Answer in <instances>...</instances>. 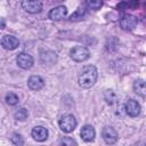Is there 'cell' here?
<instances>
[{"mask_svg":"<svg viewBox=\"0 0 146 146\" xmlns=\"http://www.w3.org/2000/svg\"><path fill=\"white\" fill-rule=\"evenodd\" d=\"M27 86H29L30 89L38 91V90H40V89H42L44 87V81L39 75H32L27 80Z\"/></svg>","mask_w":146,"mask_h":146,"instance_id":"13","label":"cell"},{"mask_svg":"<svg viewBox=\"0 0 146 146\" xmlns=\"http://www.w3.org/2000/svg\"><path fill=\"white\" fill-rule=\"evenodd\" d=\"M1 46L7 50H14V49L18 48L19 41H18V39L16 36L6 34V35H3L1 38Z\"/></svg>","mask_w":146,"mask_h":146,"instance_id":"8","label":"cell"},{"mask_svg":"<svg viewBox=\"0 0 146 146\" xmlns=\"http://www.w3.org/2000/svg\"><path fill=\"white\" fill-rule=\"evenodd\" d=\"M70 56L74 62H84L90 57L89 50L83 46H75L70 50Z\"/></svg>","mask_w":146,"mask_h":146,"instance_id":"3","label":"cell"},{"mask_svg":"<svg viewBox=\"0 0 146 146\" xmlns=\"http://www.w3.org/2000/svg\"><path fill=\"white\" fill-rule=\"evenodd\" d=\"M58 125L63 132L70 133L76 127V120L72 114H65V115L60 116V119L58 121Z\"/></svg>","mask_w":146,"mask_h":146,"instance_id":"2","label":"cell"},{"mask_svg":"<svg viewBox=\"0 0 146 146\" xmlns=\"http://www.w3.org/2000/svg\"><path fill=\"white\" fill-rule=\"evenodd\" d=\"M31 135H32L34 140H36V141H44L48 138L49 132H48L47 128H44L42 125H36V127H34L32 129Z\"/></svg>","mask_w":146,"mask_h":146,"instance_id":"10","label":"cell"},{"mask_svg":"<svg viewBox=\"0 0 146 146\" xmlns=\"http://www.w3.org/2000/svg\"><path fill=\"white\" fill-rule=\"evenodd\" d=\"M138 24V18L133 15H123L120 19V26L123 31H132Z\"/></svg>","mask_w":146,"mask_h":146,"instance_id":"4","label":"cell"},{"mask_svg":"<svg viewBox=\"0 0 146 146\" xmlns=\"http://www.w3.org/2000/svg\"><path fill=\"white\" fill-rule=\"evenodd\" d=\"M22 8L30 14H38L42 10V2L40 0H22Z\"/></svg>","mask_w":146,"mask_h":146,"instance_id":"5","label":"cell"},{"mask_svg":"<svg viewBox=\"0 0 146 146\" xmlns=\"http://www.w3.org/2000/svg\"><path fill=\"white\" fill-rule=\"evenodd\" d=\"M67 15V9L65 6H58V7H55L52 8L50 11H49V18L51 21H60L63 18H65Z\"/></svg>","mask_w":146,"mask_h":146,"instance_id":"11","label":"cell"},{"mask_svg":"<svg viewBox=\"0 0 146 146\" xmlns=\"http://www.w3.org/2000/svg\"><path fill=\"white\" fill-rule=\"evenodd\" d=\"M140 111H141V107H140V104L135 100V99H129L127 103H125V112L129 116L131 117H136L140 114Z\"/></svg>","mask_w":146,"mask_h":146,"instance_id":"9","label":"cell"},{"mask_svg":"<svg viewBox=\"0 0 146 146\" xmlns=\"http://www.w3.org/2000/svg\"><path fill=\"white\" fill-rule=\"evenodd\" d=\"M6 102H7V104L14 106V105H17V104H18L19 99H18V96H17L16 94H14V92H8V94L6 95Z\"/></svg>","mask_w":146,"mask_h":146,"instance_id":"20","label":"cell"},{"mask_svg":"<svg viewBox=\"0 0 146 146\" xmlns=\"http://www.w3.org/2000/svg\"><path fill=\"white\" fill-rule=\"evenodd\" d=\"M104 97H105L106 103L110 104V105L114 104L115 100H116V95H115V92L113 90H106L105 94H104Z\"/></svg>","mask_w":146,"mask_h":146,"instance_id":"19","label":"cell"},{"mask_svg":"<svg viewBox=\"0 0 146 146\" xmlns=\"http://www.w3.org/2000/svg\"><path fill=\"white\" fill-rule=\"evenodd\" d=\"M86 8L84 7H79L71 16H70V21L71 22H78V21H81L83 19V17L86 16Z\"/></svg>","mask_w":146,"mask_h":146,"instance_id":"16","label":"cell"},{"mask_svg":"<svg viewBox=\"0 0 146 146\" xmlns=\"http://www.w3.org/2000/svg\"><path fill=\"white\" fill-rule=\"evenodd\" d=\"M102 136H103L104 141L106 144H108V145L115 144L117 141V138H119L116 130L114 128H112V127H105V128H103Z\"/></svg>","mask_w":146,"mask_h":146,"instance_id":"7","label":"cell"},{"mask_svg":"<svg viewBox=\"0 0 146 146\" xmlns=\"http://www.w3.org/2000/svg\"><path fill=\"white\" fill-rule=\"evenodd\" d=\"M86 5L88 8L97 10L103 6V0H86Z\"/></svg>","mask_w":146,"mask_h":146,"instance_id":"21","label":"cell"},{"mask_svg":"<svg viewBox=\"0 0 146 146\" xmlns=\"http://www.w3.org/2000/svg\"><path fill=\"white\" fill-rule=\"evenodd\" d=\"M10 139H11L13 144H15V145H23V144H24L23 137H22L21 135H18V133H14Z\"/></svg>","mask_w":146,"mask_h":146,"instance_id":"22","label":"cell"},{"mask_svg":"<svg viewBox=\"0 0 146 146\" xmlns=\"http://www.w3.org/2000/svg\"><path fill=\"white\" fill-rule=\"evenodd\" d=\"M97 78H98L97 68L94 65H87L80 72L79 78H78V83L81 88L88 89V88H91L96 83Z\"/></svg>","mask_w":146,"mask_h":146,"instance_id":"1","label":"cell"},{"mask_svg":"<svg viewBox=\"0 0 146 146\" xmlns=\"http://www.w3.org/2000/svg\"><path fill=\"white\" fill-rule=\"evenodd\" d=\"M133 90L137 95H139L140 97H145L146 96V87H145V81L143 79H138L133 82Z\"/></svg>","mask_w":146,"mask_h":146,"instance_id":"15","label":"cell"},{"mask_svg":"<svg viewBox=\"0 0 146 146\" xmlns=\"http://www.w3.org/2000/svg\"><path fill=\"white\" fill-rule=\"evenodd\" d=\"M117 46H119V40H117L116 38H114V36L110 38V39L107 40V42H106V49L110 50V51L116 50V49H117Z\"/></svg>","mask_w":146,"mask_h":146,"instance_id":"18","label":"cell"},{"mask_svg":"<svg viewBox=\"0 0 146 146\" xmlns=\"http://www.w3.org/2000/svg\"><path fill=\"white\" fill-rule=\"evenodd\" d=\"M16 63H17V65L21 68L29 70V68H31L33 66L34 60H33V57L30 54H27V52H21L16 57Z\"/></svg>","mask_w":146,"mask_h":146,"instance_id":"6","label":"cell"},{"mask_svg":"<svg viewBox=\"0 0 146 146\" xmlns=\"http://www.w3.org/2000/svg\"><path fill=\"white\" fill-rule=\"evenodd\" d=\"M14 116H15V119L18 120V121H24V120L27 119V116H29V112H27L26 108L21 107V108H18V110L15 111Z\"/></svg>","mask_w":146,"mask_h":146,"instance_id":"17","label":"cell"},{"mask_svg":"<svg viewBox=\"0 0 146 146\" xmlns=\"http://www.w3.org/2000/svg\"><path fill=\"white\" fill-rule=\"evenodd\" d=\"M80 135H81V138L87 141V143H90L95 139L96 137V131H95V128L92 125H89V124H86L84 127H82L81 131H80Z\"/></svg>","mask_w":146,"mask_h":146,"instance_id":"12","label":"cell"},{"mask_svg":"<svg viewBox=\"0 0 146 146\" xmlns=\"http://www.w3.org/2000/svg\"><path fill=\"white\" fill-rule=\"evenodd\" d=\"M40 59H41V63L44 65H52L57 62V55L51 50L41 51Z\"/></svg>","mask_w":146,"mask_h":146,"instance_id":"14","label":"cell"},{"mask_svg":"<svg viewBox=\"0 0 146 146\" xmlns=\"http://www.w3.org/2000/svg\"><path fill=\"white\" fill-rule=\"evenodd\" d=\"M59 143H60L62 145H76V141H75L74 139L70 138V137H64V138H62Z\"/></svg>","mask_w":146,"mask_h":146,"instance_id":"23","label":"cell"}]
</instances>
